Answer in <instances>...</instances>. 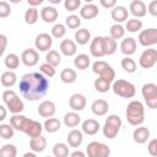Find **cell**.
<instances>
[{"mask_svg":"<svg viewBox=\"0 0 157 157\" xmlns=\"http://www.w3.org/2000/svg\"><path fill=\"white\" fill-rule=\"evenodd\" d=\"M13 134H15V129L12 128L11 124H1L0 125V136L5 140H9V139H12L13 137Z\"/></svg>","mask_w":157,"mask_h":157,"instance_id":"obj_45","label":"cell"},{"mask_svg":"<svg viewBox=\"0 0 157 157\" xmlns=\"http://www.w3.org/2000/svg\"><path fill=\"white\" fill-rule=\"evenodd\" d=\"M28 123V118L22 115V114H13L11 118H10V124L12 125V128L17 131H22L25 130L26 125Z\"/></svg>","mask_w":157,"mask_h":157,"instance_id":"obj_25","label":"cell"},{"mask_svg":"<svg viewBox=\"0 0 157 157\" xmlns=\"http://www.w3.org/2000/svg\"><path fill=\"white\" fill-rule=\"evenodd\" d=\"M42 131H43V125L37 121V120H33V119H28V123L23 130V132L29 136L31 139L33 137H37V136H40L42 135Z\"/></svg>","mask_w":157,"mask_h":157,"instance_id":"obj_13","label":"cell"},{"mask_svg":"<svg viewBox=\"0 0 157 157\" xmlns=\"http://www.w3.org/2000/svg\"><path fill=\"white\" fill-rule=\"evenodd\" d=\"M4 64H5V66H6L7 69L15 70V69H17V67L20 66V58H18L16 54L10 53V54H7V55L4 58Z\"/></svg>","mask_w":157,"mask_h":157,"instance_id":"obj_37","label":"cell"},{"mask_svg":"<svg viewBox=\"0 0 157 157\" xmlns=\"http://www.w3.org/2000/svg\"><path fill=\"white\" fill-rule=\"evenodd\" d=\"M0 40H1V49H0V54L2 55L6 50V45H7V38L5 34H0Z\"/></svg>","mask_w":157,"mask_h":157,"instance_id":"obj_54","label":"cell"},{"mask_svg":"<svg viewBox=\"0 0 157 157\" xmlns=\"http://www.w3.org/2000/svg\"><path fill=\"white\" fill-rule=\"evenodd\" d=\"M82 132L87 134V135H94L99 131L101 125L96 119H86L82 123Z\"/></svg>","mask_w":157,"mask_h":157,"instance_id":"obj_27","label":"cell"},{"mask_svg":"<svg viewBox=\"0 0 157 157\" xmlns=\"http://www.w3.org/2000/svg\"><path fill=\"white\" fill-rule=\"evenodd\" d=\"M156 63H157V49L148 48L141 53L139 59V65L142 69H151L156 65Z\"/></svg>","mask_w":157,"mask_h":157,"instance_id":"obj_9","label":"cell"},{"mask_svg":"<svg viewBox=\"0 0 157 157\" xmlns=\"http://www.w3.org/2000/svg\"><path fill=\"white\" fill-rule=\"evenodd\" d=\"M65 34H66V27H65V25H63V23H56V25L53 26V28H52V36H53L54 38L60 39V38H63Z\"/></svg>","mask_w":157,"mask_h":157,"instance_id":"obj_47","label":"cell"},{"mask_svg":"<svg viewBox=\"0 0 157 157\" xmlns=\"http://www.w3.org/2000/svg\"><path fill=\"white\" fill-rule=\"evenodd\" d=\"M147 151L151 156L153 157H157V139H153L148 142L147 145Z\"/></svg>","mask_w":157,"mask_h":157,"instance_id":"obj_51","label":"cell"},{"mask_svg":"<svg viewBox=\"0 0 157 157\" xmlns=\"http://www.w3.org/2000/svg\"><path fill=\"white\" fill-rule=\"evenodd\" d=\"M54 157H69V146L64 142H58L53 147Z\"/></svg>","mask_w":157,"mask_h":157,"instance_id":"obj_39","label":"cell"},{"mask_svg":"<svg viewBox=\"0 0 157 157\" xmlns=\"http://www.w3.org/2000/svg\"><path fill=\"white\" fill-rule=\"evenodd\" d=\"M125 117H126V120L130 125H134V126L141 125L145 121V107H144V104L137 99L131 101L126 105Z\"/></svg>","mask_w":157,"mask_h":157,"instance_id":"obj_2","label":"cell"},{"mask_svg":"<svg viewBox=\"0 0 157 157\" xmlns=\"http://www.w3.org/2000/svg\"><path fill=\"white\" fill-rule=\"evenodd\" d=\"M2 102L12 114H20L25 109V104L13 90H5L1 94Z\"/></svg>","mask_w":157,"mask_h":157,"instance_id":"obj_3","label":"cell"},{"mask_svg":"<svg viewBox=\"0 0 157 157\" xmlns=\"http://www.w3.org/2000/svg\"><path fill=\"white\" fill-rule=\"evenodd\" d=\"M93 86H94V88H96L97 92L105 93V92H108L112 88V82H109V81H107V80H104L102 77H98V78L94 80Z\"/></svg>","mask_w":157,"mask_h":157,"instance_id":"obj_38","label":"cell"},{"mask_svg":"<svg viewBox=\"0 0 157 157\" xmlns=\"http://www.w3.org/2000/svg\"><path fill=\"white\" fill-rule=\"evenodd\" d=\"M147 11H148V13H150L151 16L157 17V0H152V1L148 4Z\"/></svg>","mask_w":157,"mask_h":157,"instance_id":"obj_52","label":"cell"},{"mask_svg":"<svg viewBox=\"0 0 157 157\" xmlns=\"http://www.w3.org/2000/svg\"><path fill=\"white\" fill-rule=\"evenodd\" d=\"M98 13H99V10H98L97 5H94L92 2L83 5L81 7V10H80V16L82 18H85V20H92V18L97 17Z\"/></svg>","mask_w":157,"mask_h":157,"instance_id":"obj_21","label":"cell"},{"mask_svg":"<svg viewBox=\"0 0 157 157\" xmlns=\"http://www.w3.org/2000/svg\"><path fill=\"white\" fill-rule=\"evenodd\" d=\"M136 47H137L136 40H135V38H132V37L124 38V39L121 40V43H120V50H121V53H123L124 55H126V56H130V55L135 54Z\"/></svg>","mask_w":157,"mask_h":157,"instance_id":"obj_18","label":"cell"},{"mask_svg":"<svg viewBox=\"0 0 157 157\" xmlns=\"http://www.w3.org/2000/svg\"><path fill=\"white\" fill-rule=\"evenodd\" d=\"M56 112V105L53 101H43L38 105V114L43 118H52Z\"/></svg>","mask_w":157,"mask_h":157,"instance_id":"obj_15","label":"cell"},{"mask_svg":"<svg viewBox=\"0 0 157 157\" xmlns=\"http://www.w3.org/2000/svg\"><path fill=\"white\" fill-rule=\"evenodd\" d=\"M86 103H87L86 97L81 93H74L69 99V105L74 112L83 110L86 107Z\"/></svg>","mask_w":157,"mask_h":157,"instance_id":"obj_16","label":"cell"},{"mask_svg":"<svg viewBox=\"0 0 157 157\" xmlns=\"http://www.w3.org/2000/svg\"><path fill=\"white\" fill-rule=\"evenodd\" d=\"M59 12L54 6H44L40 10V18L45 23H53L58 20Z\"/></svg>","mask_w":157,"mask_h":157,"instance_id":"obj_17","label":"cell"},{"mask_svg":"<svg viewBox=\"0 0 157 157\" xmlns=\"http://www.w3.org/2000/svg\"><path fill=\"white\" fill-rule=\"evenodd\" d=\"M132 139L136 144L142 145L150 139V130L146 126H139L132 131Z\"/></svg>","mask_w":157,"mask_h":157,"instance_id":"obj_22","label":"cell"},{"mask_svg":"<svg viewBox=\"0 0 157 157\" xmlns=\"http://www.w3.org/2000/svg\"><path fill=\"white\" fill-rule=\"evenodd\" d=\"M129 10H130V13L134 16V18H140L146 15L147 6L141 0H132L129 5Z\"/></svg>","mask_w":157,"mask_h":157,"instance_id":"obj_14","label":"cell"},{"mask_svg":"<svg viewBox=\"0 0 157 157\" xmlns=\"http://www.w3.org/2000/svg\"><path fill=\"white\" fill-rule=\"evenodd\" d=\"M121 128V119L119 115L117 114H110L107 119H105V123L102 128V131H103V135L104 137L107 139H114L119 130Z\"/></svg>","mask_w":157,"mask_h":157,"instance_id":"obj_5","label":"cell"},{"mask_svg":"<svg viewBox=\"0 0 157 157\" xmlns=\"http://www.w3.org/2000/svg\"><path fill=\"white\" fill-rule=\"evenodd\" d=\"M81 6V0H65L64 1V7L67 11H76Z\"/></svg>","mask_w":157,"mask_h":157,"instance_id":"obj_49","label":"cell"},{"mask_svg":"<svg viewBox=\"0 0 157 157\" xmlns=\"http://www.w3.org/2000/svg\"><path fill=\"white\" fill-rule=\"evenodd\" d=\"M141 28H142V22H141V20H139V18H130V20L126 21L125 29H128V32L136 33V32H139Z\"/></svg>","mask_w":157,"mask_h":157,"instance_id":"obj_42","label":"cell"},{"mask_svg":"<svg viewBox=\"0 0 157 157\" xmlns=\"http://www.w3.org/2000/svg\"><path fill=\"white\" fill-rule=\"evenodd\" d=\"M102 47H103L104 55H112L117 50V40L113 39L110 36L103 37L102 38Z\"/></svg>","mask_w":157,"mask_h":157,"instance_id":"obj_29","label":"cell"},{"mask_svg":"<svg viewBox=\"0 0 157 157\" xmlns=\"http://www.w3.org/2000/svg\"><path fill=\"white\" fill-rule=\"evenodd\" d=\"M49 2H52V4H60V0H49Z\"/></svg>","mask_w":157,"mask_h":157,"instance_id":"obj_59","label":"cell"},{"mask_svg":"<svg viewBox=\"0 0 157 157\" xmlns=\"http://www.w3.org/2000/svg\"><path fill=\"white\" fill-rule=\"evenodd\" d=\"M81 123V117L76 112H69L64 115V124L67 128H75Z\"/></svg>","mask_w":157,"mask_h":157,"instance_id":"obj_34","label":"cell"},{"mask_svg":"<svg viewBox=\"0 0 157 157\" xmlns=\"http://www.w3.org/2000/svg\"><path fill=\"white\" fill-rule=\"evenodd\" d=\"M65 25H66L70 29H76V31H77V28H78L80 25H81V20H80V17L76 16V15H69V16L65 18Z\"/></svg>","mask_w":157,"mask_h":157,"instance_id":"obj_46","label":"cell"},{"mask_svg":"<svg viewBox=\"0 0 157 157\" xmlns=\"http://www.w3.org/2000/svg\"><path fill=\"white\" fill-rule=\"evenodd\" d=\"M66 140H67V144H69L70 147L76 148V147H78L82 144V141H83V134H82V131L74 129V130H71L67 134Z\"/></svg>","mask_w":157,"mask_h":157,"instance_id":"obj_24","label":"cell"},{"mask_svg":"<svg viewBox=\"0 0 157 157\" xmlns=\"http://www.w3.org/2000/svg\"><path fill=\"white\" fill-rule=\"evenodd\" d=\"M110 16H112V18H113L117 23H121V22L129 20V18H128V17H129V11H128L126 7H124V6H115V7L112 10Z\"/></svg>","mask_w":157,"mask_h":157,"instance_id":"obj_26","label":"cell"},{"mask_svg":"<svg viewBox=\"0 0 157 157\" xmlns=\"http://www.w3.org/2000/svg\"><path fill=\"white\" fill-rule=\"evenodd\" d=\"M27 2H28V5H29V7H37V6H39L40 4H43V0H28Z\"/></svg>","mask_w":157,"mask_h":157,"instance_id":"obj_55","label":"cell"},{"mask_svg":"<svg viewBox=\"0 0 157 157\" xmlns=\"http://www.w3.org/2000/svg\"><path fill=\"white\" fill-rule=\"evenodd\" d=\"M75 40L80 45H85L91 40V32L87 28H78L75 32Z\"/></svg>","mask_w":157,"mask_h":157,"instance_id":"obj_31","label":"cell"},{"mask_svg":"<svg viewBox=\"0 0 157 157\" xmlns=\"http://www.w3.org/2000/svg\"><path fill=\"white\" fill-rule=\"evenodd\" d=\"M60 52L65 55V56H74L77 53V45L76 42L71 40V39H64L60 43Z\"/></svg>","mask_w":157,"mask_h":157,"instance_id":"obj_23","label":"cell"},{"mask_svg":"<svg viewBox=\"0 0 157 157\" xmlns=\"http://www.w3.org/2000/svg\"><path fill=\"white\" fill-rule=\"evenodd\" d=\"M45 63H48V64H50L52 66H54V67H56L58 65H60V63H61V56H60V54L56 52V50H49L48 53H47V55H45Z\"/></svg>","mask_w":157,"mask_h":157,"instance_id":"obj_40","label":"cell"},{"mask_svg":"<svg viewBox=\"0 0 157 157\" xmlns=\"http://www.w3.org/2000/svg\"><path fill=\"white\" fill-rule=\"evenodd\" d=\"M125 27H123L120 23H115V25H113L112 27H110V29H109V32H110V37L113 38V39H121V38H124V36H125Z\"/></svg>","mask_w":157,"mask_h":157,"instance_id":"obj_41","label":"cell"},{"mask_svg":"<svg viewBox=\"0 0 157 157\" xmlns=\"http://www.w3.org/2000/svg\"><path fill=\"white\" fill-rule=\"evenodd\" d=\"M92 71L94 74H97L99 77H102V78H104V80H107V81H109L112 83L115 81L114 80L115 78V71H114V69L108 63H105L103 60L94 61L93 65H92Z\"/></svg>","mask_w":157,"mask_h":157,"instance_id":"obj_6","label":"cell"},{"mask_svg":"<svg viewBox=\"0 0 157 157\" xmlns=\"http://www.w3.org/2000/svg\"><path fill=\"white\" fill-rule=\"evenodd\" d=\"M38 60H39V54L36 49L33 48H28V49H25L21 54V61L28 66V67H32L34 65L38 64Z\"/></svg>","mask_w":157,"mask_h":157,"instance_id":"obj_11","label":"cell"},{"mask_svg":"<svg viewBox=\"0 0 157 157\" xmlns=\"http://www.w3.org/2000/svg\"><path fill=\"white\" fill-rule=\"evenodd\" d=\"M39 17V11L37 7H28L25 12V22L27 25H34L38 21Z\"/></svg>","mask_w":157,"mask_h":157,"instance_id":"obj_36","label":"cell"},{"mask_svg":"<svg viewBox=\"0 0 157 157\" xmlns=\"http://www.w3.org/2000/svg\"><path fill=\"white\" fill-rule=\"evenodd\" d=\"M0 112H1V115H0V120H5L6 118V107L5 105H0Z\"/></svg>","mask_w":157,"mask_h":157,"instance_id":"obj_57","label":"cell"},{"mask_svg":"<svg viewBox=\"0 0 157 157\" xmlns=\"http://www.w3.org/2000/svg\"><path fill=\"white\" fill-rule=\"evenodd\" d=\"M141 93L146 105L151 109H157V85L152 82L145 83L141 88Z\"/></svg>","mask_w":157,"mask_h":157,"instance_id":"obj_7","label":"cell"},{"mask_svg":"<svg viewBox=\"0 0 157 157\" xmlns=\"http://www.w3.org/2000/svg\"><path fill=\"white\" fill-rule=\"evenodd\" d=\"M39 72L43 74L45 77H53L55 76V67L48 63H43L39 65Z\"/></svg>","mask_w":157,"mask_h":157,"instance_id":"obj_48","label":"cell"},{"mask_svg":"<svg viewBox=\"0 0 157 157\" xmlns=\"http://www.w3.org/2000/svg\"><path fill=\"white\" fill-rule=\"evenodd\" d=\"M0 81H1V85L4 87H12L16 82H17V75L9 70V71H4L1 74V77H0Z\"/></svg>","mask_w":157,"mask_h":157,"instance_id":"obj_30","label":"cell"},{"mask_svg":"<svg viewBox=\"0 0 157 157\" xmlns=\"http://www.w3.org/2000/svg\"><path fill=\"white\" fill-rule=\"evenodd\" d=\"M29 147L32 150V152H43L47 147V139L44 136H37V137H33L29 141Z\"/></svg>","mask_w":157,"mask_h":157,"instance_id":"obj_28","label":"cell"},{"mask_svg":"<svg viewBox=\"0 0 157 157\" xmlns=\"http://www.w3.org/2000/svg\"><path fill=\"white\" fill-rule=\"evenodd\" d=\"M76 78H77V74L74 69L66 67L60 72V80L64 83H72L76 81Z\"/></svg>","mask_w":157,"mask_h":157,"instance_id":"obj_35","label":"cell"},{"mask_svg":"<svg viewBox=\"0 0 157 157\" xmlns=\"http://www.w3.org/2000/svg\"><path fill=\"white\" fill-rule=\"evenodd\" d=\"M139 43L142 47H151L157 44V28H147L139 33L137 37Z\"/></svg>","mask_w":157,"mask_h":157,"instance_id":"obj_10","label":"cell"},{"mask_svg":"<svg viewBox=\"0 0 157 157\" xmlns=\"http://www.w3.org/2000/svg\"><path fill=\"white\" fill-rule=\"evenodd\" d=\"M102 36H97L91 40L90 44V53L92 56L94 58H102L104 56V52H103V47H102Z\"/></svg>","mask_w":157,"mask_h":157,"instance_id":"obj_20","label":"cell"},{"mask_svg":"<svg viewBox=\"0 0 157 157\" xmlns=\"http://www.w3.org/2000/svg\"><path fill=\"white\" fill-rule=\"evenodd\" d=\"M49 80L40 72H27L25 74L18 83L20 92L27 101H39L43 98L49 90Z\"/></svg>","mask_w":157,"mask_h":157,"instance_id":"obj_1","label":"cell"},{"mask_svg":"<svg viewBox=\"0 0 157 157\" xmlns=\"http://www.w3.org/2000/svg\"><path fill=\"white\" fill-rule=\"evenodd\" d=\"M112 90L117 96H119L121 98H132L136 94L135 86L131 82H129L126 80H121V78L115 80L112 83Z\"/></svg>","mask_w":157,"mask_h":157,"instance_id":"obj_4","label":"cell"},{"mask_svg":"<svg viewBox=\"0 0 157 157\" xmlns=\"http://www.w3.org/2000/svg\"><path fill=\"white\" fill-rule=\"evenodd\" d=\"M108 109H109V104L105 99H96L92 104H91V110L94 115L97 117H102V115H105L108 113Z\"/></svg>","mask_w":157,"mask_h":157,"instance_id":"obj_19","label":"cell"},{"mask_svg":"<svg viewBox=\"0 0 157 157\" xmlns=\"http://www.w3.org/2000/svg\"><path fill=\"white\" fill-rule=\"evenodd\" d=\"M86 155L87 157H109L110 148L103 142L92 141L86 147Z\"/></svg>","mask_w":157,"mask_h":157,"instance_id":"obj_8","label":"cell"},{"mask_svg":"<svg viewBox=\"0 0 157 157\" xmlns=\"http://www.w3.org/2000/svg\"><path fill=\"white\" fill-rule=\"evenodd\" d=\"M43 128H44V130H45L47 132L53 134V132H56V131L60 130L61 123H60V120L56 119V118H48V119L44 121Z\"/></svg>","mask_w":157,"mask_h":157,"instance_id":"obj_32","label":"cell"},{"mask_svg":"<svg viewBox=\"0 0 157 157\" xmlns=\"http://www.w3.org/2000/svg\"><path fill=\"white\" fill-rule=\"evenodd\" d=\"M99 4L104 7V9H114L117 6V1L115 0H101Z\"/></svg>","mask_w":157,"mask_h":157,"instance_id":"obj_53","label":"cell"},{"mask_svg":"<svg viewBox=\"0 0 157 157\" xmlns=\"http://www.w3.org/2000/svg\"><path fill=\"white\" fill-rule=\"evenodd\" d=\"M10 13H11V7H10V5H9L5 0L0 1V17H1V18H5V17H7Z\"/></svg>","mask_w":157,"mask_h":157,"instance_id":"obj_50","label":"cell"},{"mask_svg":"<svg viewBox=\"0 0 157 157\" xmlns=\"http://www.w3.org/2000/svg\"><path fill=\"white\" fill-rule=\"evenodd\" d=\"M53 39L48 33H39L34 39V45L39 52H47L52 48Z\"/></svg>","mask_w":157,"mask_h":157,"instance_id":"obj_12","label":"cell"},{"mask_svg":"<svg viewBox=\"0 0 157 157\" xmlns=\"http://www.w3.org/2000/svg\"><path fill=\"white\" fill-rule=\"evenodd\" d=\"M69 157H86V153L78 150V151H74Z\"/></svg>","mask_w":157,"mask_h":157,"instance_id":"obj_56","label":"cell"},{"mask_svg":"<svg viewBox=\"0 0 157 157\" xmlns=\"http://www.w3.org/2000/svg\"><path fill=\"white\" fill-rule=\"evenodd\" d=\"M17 148L12 144H6L0 148V157H16Z\"/></svg>","mask_w":157,"mask_h":157,"instance_id":"obj_43","label":"cell"},{"mask_svg":"<svg viewBox=\"0 0 157 157\" xmlns=\"http://www.w3.org/2000/svg\"><path fill=\"white\" fill-rule=\"evenodd\" d=\"M45 157H52V156H45Z\"/></svg>","mask_w":157,"mask_h":157,"instance_id":"obj_60","label":"cell"},{"mask_svg":"<svg viewBox=\"0 0 157 157\" xmlns=\"http://www.w3.org/2000/svg\"><path fill=\"white\" fill-rule=\"evenodd\" d=\"M121 67L124 69V71L129 72V74H132L136 71V63L134 59H131L130 56H125L121 59Z\"/></svg>","mask_w":157,"mask_h":157,"instance_id":"obj_44","label":"cell"},{"mask_svg":"<svg viewBox=\"0 0 157 157\" xmlns=\"http://www.w3.org/2000/svg\"><path fill=\"white\" fill-rule=\"evenodd\" d=\"M91 64V60H90V56L87 54H78L75 56L74 59V65L76 69L78 70H86Z\"/></svg>","mask_w":157,"mask_h":157,"instance_id":"obj_33","label":"cell"},{"mask_svg":"<svg viewBox=\"0 0 157 157\" xmlns=\"http://www.w3.org/2000/svg\"><path fill=\"white\" fill-rule=\"evenodd\" d=\"M22 157H37V155H36V152H26Z\"/></svg>","mask_w":157,"mask_h":157,"instance_id":"obj_58","label":"cell"}]
</instances>
